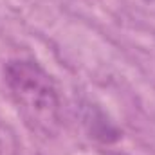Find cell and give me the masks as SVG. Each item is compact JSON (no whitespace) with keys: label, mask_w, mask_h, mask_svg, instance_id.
<instances>
[{"label":"cell","mask_w":155,"mask_h":155,"mask_svg":"<svg viewBox=\"0 0 155 155\" xmlns=\"http://www.w3.org/2000/svg\"><path fill=\"white\" fill-rule=\"evenodd\" d=\"M0 155H2V143H0Z\"/></svg>","instance_id":"7a4b0ae2"},{"label":"cell","mask_w":155,"mask_h":155,"mask_svg":"<svg viewBox=\"0 0 155 155\" xmlns=\"http://www.w3.org/2000/svg\"><path fill=\"white\" fill-rule=\"evenodd\" d=\"M4 81L25 126L38 135H54L60 128V96L51 74L33 60H9Z\"/></svg>","instance_id":"6da1fadb"}]
</instances>
